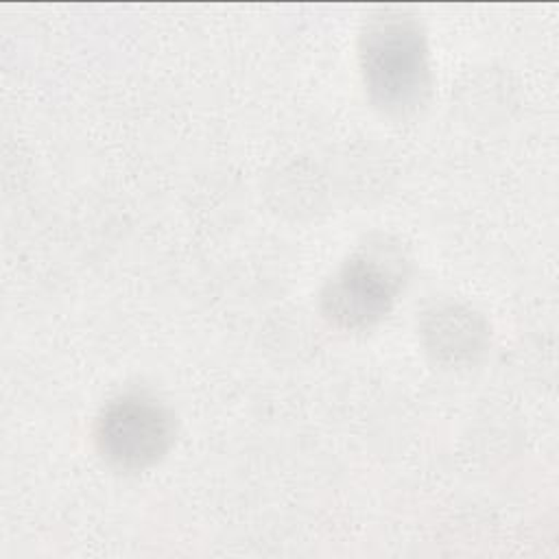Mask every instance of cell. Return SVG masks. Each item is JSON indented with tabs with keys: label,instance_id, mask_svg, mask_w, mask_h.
I'll return each mask as SVG.
<instances>
[{
	"label": "cell",
	"instance_id": "cell-1",
	"mask_svg": "<svg viewBox=\"0 0 559 559\" xmlns=\"http://www.w3.org/2000/svg\"><path fill=\"white\" fill-rule=\"evenodd\" d=\"M360 70L376 107L406 116L417 111L432 85L424 31L411 17H378L360 37Z\"/></svg>",
	"mask_w": 559,
	"mask_h": 559
},
{
	"label": "cell",
	"instance_id": "cell-2",
	"mask_svg": "<svg viewBox=\"0 0 559 559\" xmlns=\"http://www.w3.org/2000/svg\"><path fill=\"white\" fill-rule=\"evenodd\" d=\"M404 277L406 262L393 245H369L328 280L321 290V310L341 328H369L391 310Z\"/></svg>",
	"mask_w": 559,
	"mask_h": 559
},
{
	"label": "cell",
	"instance_id": "cell-3",
	"mask_svg": "<svg viewBox=\"0 0 559 559\" xmlns=\"http://www.w3.org/2000/svg\"><path fill=\"white\" fill-rule=\"evenodd\" d=\"M175 421L170 411L146 393H124L98 415L94 439L100 456L124 472L157 463L170 448Z\"/></svg>",
	"mask_w": 559,
	"mask_h": 559
},
{
	"label": "cell",
	"instance_id": "cell-4",
	"mask_svg": "<svg viewBox=\"0 0 559 559\" xmlns=\"http://www.w3.org/2000/svg\"><path fill=\"white\" fill-rule=\"evenodd\" d=\"M421 336L435 358L469 362L487 345V325L474 310L459 304H443L426 312Z\"/></svg>",
	"mask_w": 559,
	"mask_h": 559
}]
</instances>
